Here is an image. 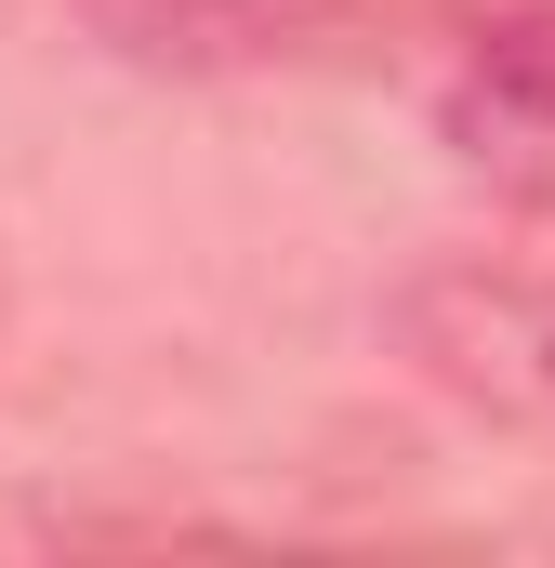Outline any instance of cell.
I'll list each match as a JSON object with an SVG mask.
<instances>
[{
	"mask_svg": "<svg viewBox=\"0 0 555 568\" xmlns=\"http://www.w3.org/2000/svg\"><path fill=\"white\" fill-rule=\"evenodd\" d=\"M397 344L476 424L555 436V265H423L397 291Z\"/></svg>",
	"mask_w": 555,
	"mask_h": 568,
	"instance_id": "6da1fadb",
	"label": "cell"
},
{
	"mask_svg": "<svg viewBox=\"0 0 555 568\" xmlns=\"http://www.w3.org/2000/svg\"><path fill=\"white\" fill-rule=\"evenodd\" d=\"M436 145L516 199V212H555V0H516L490 27L450 40L436 67Z\"/></svg>",
	"mask_w": 555,
	"mask_h": 568,
	"instance_id": "7a4b0ae2",
	"label": "cell"
},
{
	"mask_svg": "<svg viewBox=\"0 0 555 568\" xmlns=\"http://www.w3.org/2000/svg\"><path fill=\"white\" fill-rule=\"evenodd\" d=\"M371 13L384 0H80V27L145 80H252V67H291Z\"/></svg>",
	"mask_w": 555,
	"mask_h": 568,
	"instance_id": "3957f363",
	"label": "cell"
}]
</instances>
